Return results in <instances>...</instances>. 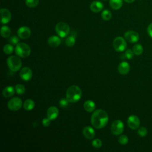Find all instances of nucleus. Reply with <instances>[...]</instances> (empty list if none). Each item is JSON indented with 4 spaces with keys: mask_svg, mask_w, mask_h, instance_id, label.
I'll list each match as a JSON object with an SVG mask.
<instances>
[{
    "mask_svg": "<svg viewBox=\"0 0 152 152\" xmlns=\"http://www.w3.org/2000/svg\"><path fill=\"white\" fill-rule=\"evenodd\" d=\"M15 52L19 57L26 58L30 55L31 53V49L30 46L25 43H18L16 45Z\"/></svg>",
    "mask_w": 152,
    "mask_h": 152,
    "instance_id": "nucleus-3",
    "label": "nucleus"
},
{
    "mask_svg": "<svg viewBox=\"0 0 152 152\" xmlns=\"http://www.w3.org/2000/svg\"><path fill=\"white\" fill-rule=\"evenodd\" d=\"M1 21L2 24H7L10 22L11 18V14L10 11L6 8H2L1 10Z\"/></svg>",
    "mask_w": 152,
    "mask_h": 152,
    "instance_id": "nucleus-13",
    "label": "nucleus"
},
{
    "mask_svg": "<svg viewBox=\"0 0 152 152\" xmlns=\"http://www.w3.org/2000/svg\"><path fill=\"white\" fill-rule=\"evenodd\" d=\"M92 145L96 148H100L102 145V142L100 139L96 138L92 141Z\"/></svg>",
    "mask_w": 152,
    "mask_h": 152,
    "instance_id": "nucleus-32",
    "label": "nucleus"
},
{
    "mask_svg": "<svg viewBox=\"0 0 152 152\" xmlns=\"http://www.w3.org/2000/svg\"><path fill=\"white\" fill-rule=\"evenodd\" d=\"M17 34L21 39H26L30 36L31 30L28 27L22 26L18 29Z\"/></svg>",
    "mask_w": 152,
    "mask_h": 152,
    "instance_id": "nucleus-12",
    "label": "nucleus"
},
{
    "mask_svg": "<svg viewBox=\"0 0 152 152\" xmlns=\"http://www.w3.org/2000/svg\"><path fill=\"white\" fill-rule=\"evenodd\" d=\"M15 90L18 94H23L26 91V88L23 84H17L15 86Z\"/></svg>",
    "mask_w": 152,
    "mask_h": 152,
    "instance_id": "nucleus-27",
    "label": "nucleus"
},
{
    "mask_svg": "<svg viewBox=\"0 0 152 152\" xmlns=\"http://www.w3.org/2000/svg\"><path fill=\"white\" fill-rule=\"evenodd\" d=\"M75 43V37L73 36H70L68 37L65 40V45L68 47H71L74 45Z\"/></svg>",
    "mask_w": 152,
    "mask_h": 152,
    "instance_id": "nucleus-25",
    "label": "nucleus"
},
{
    "mask_svg": "<svg viewBox=\"0 0 152 152\" xmlns=\"http://www.w3.org/2000/svg\"><path fill=\"white\" fill-rule=\"evenodd\" d=\"M96 104L94 102L88 100L84 103V109L88 112H91L95 110Z\"/></svg>",
    "mask_w": 152,
    "mask_h": 152,
    "instance_id": "nucleus-20",
    "label": "nucleus"
},
{
    "mask_svg": "<svg viewBox=\"0 0 152 152\" xmlns=\"http://www.w3.org/2000/svg\"><path fill=\"white\" fill-rule=\"evenodd\" d=\"M124 129V125L121 120L113 121L111 125V132L115 135H119L122 133Z\"/></svg>",
    "mask_w": 152,
    "mask_h": 152,
    "instance_id": "nucleus-8",
    "label": "nucleus"
},
{
    "mask_svg": "<svg viewBox=\"0 0 152 152\" xmlns=\"http://www.w3.org/2000/svg\"><path fill=\"white\" fill-rule=\"evenodd\" d=\"M124 37L126 40L129 43H136L139 40V34L137 32L132 30H129L125 32Z\"/></svg>",
    "mask_w": 152,
    "mask_h": 152,
    "instance_id": "nucleus-10",
    "label": "nucleus"
},
{
    "mask_svg": "<svg viewBox=\"0 0 152 152\" xmlns=\"http://www.w3.org/2000/svg\"><path fill=\"white\" fill-rule=\"evenodd\" d=\"M132 50L134 53V54L137 55H141L143 52V48L141 45L140 44H136L133 46Z\"/></svg>",
    "mask_w": 152,
    "mask_h": 152,
    "instance_id": "nucleus-24",
    "label": "nucleus"
},
{
    "mask_svg": "<svg viewBox=\"0 0 152 152\" xmlns=\"http://www.w3.org/2000/svg\"><path fill=\"white\" fill-rule=\"evenodd\" d=\"M68 102L66 98H62L59 101V105L61 107H65L68 105Z\"/></svg>",
    "mask_w": 152,
    "mask_h": 152,
    "instance_id": "nucleus-34",
    "label": "nucleus"
},
{
    "mask_svg": "<svg viewBox=\"0 0 152 152\" xmlns=\"http://www.w3.org/2000/svg\"><path fill=\"white\" fill-rule=\"evenodd\" d=\"M9 42L12 44V45H17L18 43L19 42V39L18 37L16 36H11L10 39H9Z\"/></svg>",
    "mask_w": 152,
    "mask_h": 152,
    "instance_id": "nucleus-35",
    "label": "nucleus"
},
{
    "mask_svg": "<svg viewBox=\"0 0 152 152\" xmlns=\"http://www.w3.org/2000/svg\"><path fill=\"white\" fill-rule=\"evenodd\" d=\"M118 142L122 145H125L128 142V138L125 135H121L118 138Z\"/></svg>",
    "mask_w": 152,
    "mask_h": 152,
    "instance_id": "nucleus-30",
    "label": "nucleus"
},
{
    "mask_svg": "<svg viewBox=\"0 0 152 152\" xmlns=\"http://www.w3.org/2000/svg\"><path fill=\"white\" fill-rule=\"evenodd\" d=\"M14 47L12 45L10 44H6L3 48V51L7 55H10L13 52Z\"/></svg>",
    "mask_w": 152,
    "mask_h": 152,
    "instance_id": "nucleus-28",
    "label": "nucleus"
},
{
    "mask_svg": "<svg viewBox=\"0 0 152 152\" xmlns=\"http://www.w3.org/2000/svg\"><path fill=\"white\" fill-rule=\"evenodd\" d=\"M59 110L55 106H50L47 110V117L52 120H55L58 116Z\"/></svg>",
    "mask_w": 152,
    "mask_h": 152,
    "instance_id": "nucleus-14",
    "label": "nucleus"
},
{
    "mask_svg": "<svg viewBox=\"0 0 152 152\" xmlns=\"http://www.w3.org/2000/svg\"><path fill=\"white\" fill-rule=\"evenodd\" d=\"M137 133L138 134V135H140V137H145V135H147V133H148V131H147V129L145 128V127H140V128H138V131H137Z\"/></svg>",
    "mask_w": 152,
    "mask_h": 152,
    "instance_id": "nucleus-31",
    "label": "nucleus"
},
{
    "mask_svg": "<svg viewBox=\"0 0 152 152\" xmlns=\"http://www.w3.org/2000/svg\"><path fill=\"white\" fill-rule=\"evenodd\" d=\"M128 126L132 129H137L139 128L140 125V121L138 116L135 115H131L128 117L127 120Z\"/></svg>",
    "mask_w": 152,
    "mask_h": 152,
    "instance_id": "nucleus-9",
    "label": "nucleus"
},
{
    "mask_svg": "<svg viewBox=\"0 0 152 152\" xmlns=\"http://www.w3.org/2000/svg\"><path fill=\"white\" fill-rule=\"evenodd\" d=\"M111 17H112V14L110 11L107 10H105L103 11L102 13V18L103 20L108 21L111 18Z\"/></svg>",
    "mask_w": 152,
    "mask_h": 152,
    "instance_id": "nucleus-26",
    "label": "nucleus"
},
{
    "mask_svg": "<svg viewBox=\"0 0 152 152\" xmlns=\"http://www.w3.org/2000/svg\"><path fill=\"white\" fill-rule=\"evenodd\" d=\"M15 93L14 88L12 86H7L2 90V95L4 97L8 98L12 97Z\"/></svg>",
    "mask_w": 152,
    "mask_h": 152,
    "instance_id": "nucleus-19",
    "label": "nucleus"
},
{
    "mask_svg": "<svg viewBox=\"0 0 152 152\" xmlns=\"http://www.w3.org/2000/svg\"><path fill=\"white\" fill-rule=\"evenodd\" d=\"M90 7L93 12H98L103 8V4L100 1H96L91 2Z\"/></svg>",
    "mask_w": 152,
    "mask_h": 152,
    "instance_id": "nucleus-18",
    "label": "nucleus"
},
{
    "mask_svg": "<svg viewBox=\"0 0 152 152\" xmlns=\"http://www.w3.org/2000/svg\"><path fill=\"white\" fill-rule=\"evenodd\" d=\"M126 42L125 40L120 36L116 37L113 42V47L117 52H122L126 48Z\"/></svg>",
    "mask_w": 152,
    "mask_h": 152,
    "instance_id": "nucleus-6",
    "label": "nucleus"
},
{
    "mask_svg": "<svg viewBox=\"0 0 152 152\" xmlns=\"http://www.w3.org/2000/svg\"><path fill=\"white\" fill-rule=\"evenodd\" d=\"M39 4V0H26V4L28 7H36Z\"/></svg>",
    "mask_w": 152,
    "mask_h": 152,
    "instance_id": "nucleus-29",
    "label": "nucleus"
},
{
    "mask_svg": "<svg viewBox=\"0 0 152 152\" xmlns=\"http://www.w3.org/2000/svg\"><path fill=\"white\" fill-rule=\"evenodd\" d=\"M50 121H51V120H50V119H49V118L47 117V118H44V119L42 120V124H43V125L44 126L47 127V126H49L50 125Z\"/></svg>",
    "mask_w": 152,
    "mask_h": 152,
    "instance_id": "nucleus-36",
    "label": "nucleus"
},
{
    "mask_svg": "<svg viewBox=\"0 0 152 152\" xmlns=\"http://www.w3.org/2000/svg\"><path fill=\"white\" fill-rule=\"evenodd\" d=\"M118 69L119 72L121 74L125 75L129 72L130 69V66L129 64L125 61H123L119 64L118 67Z\"/></svg>",
    "mask_w": 152,
    "mask_h": 152,
    "instance_id": "nucleus-16",
    "label": "nucleus"
},
{
    "mask_svg": "<svg viewBox=\"0 0 152 152\" xmlns=\"http://www.w3.org/2000/svg\"><path fill=\"white\" fill-rule=\"evenodd\" d=\"M35 106L34 102L31 99H27L23 103V107L26 110H32Z\"/></svg>",
    "mask_w": 152,
    "mask_h": 152,
    "instance_id": "nucleus-22",
    "label": "nucleus"
},
{
    "mask_svg": "<svg viewBox=\"0 0 152 152\" xmlns=\"http://www.w3.org/2000/svg\"><path fill=\"white\" fill-rule=\"evenodd\" d=\"M61 43V39L56 36H52L48 40V45L52 48H56L60 45Z\"/></svg>",
    "mask_w": 152,
    "mask_h": 152,
    "instance_id": "nucleus-17",
    "label": "nucleus"
},
{
    "mask_svg": "<svg viewBox=\"0 0 152 152\" xmlns=\"http://www.w3.org/2000/svg\"><path fill=\"white\" fill-rule=\"evenodd\" d=\"M55 31L59 37H65L69 34L70 28L66 23L59 22L55 26Z\"/></svg>",
    "mask_w": 152,
    "mask_h": 152,
    "instance_id": "nucleus-5",
    "label": "nucleus"
},
{
    "mask_svg": "<svg viewBox=\"0 0 152 152\" xmlns=\"http://www.w3.org/2000/svg\"><path fill=\"white\" fill-rule=\"evenodd\" d=\"M104 1H106V0H104Z\"/></svg>",
    "mask_w": 152,
    "mask_h": 152,
    "instance_id": "nucleus-39",
    "label": "nucleus"
},
{
    "mask_svg": "<svg viewBox=\"0 0 152 152\" xmlns=\"http://www.w3.org/2000/svg\"><path fill=\"white\" fill-rule=\"evenodd\" d=\"M20 76L23 80L26 81H29L33 76L32 71L29 67H23L20 71Z\"/></svg>",
    "mask_w": 152,
    "mask_h": 152,
    "instance_id": "nucleus-11",
    "label": "nucleus"
},
{
    "mask_svg": "<svg viewBox=\"0 0 152 152\" xmlns=\"http://www.w3.org/2000/svg\"><path fill=\"white\" fill-rule=\"evenodd\" d=\"M11 34V29L9 27L7 26H4L1 28V36L7 38L10 36Z\"/></svg>",
    "mask_w": 152,
    "mask_h": 152,
    "instance_id": "nucleus-23",
    "label": "nucleus"
},
{
    "mask_svg": "<svg viewBox=\"0 0 152 152\" xmlns=\"http://www.w3.org/2000/svg\"><path fill=\"white\" fill-rule=\"evenodd\" d=\"M147 33L148 35L152 38V23H150L147 27Z\"/></svg>",
    "mask_w": 152,
    "mask_h": 152,
    "instance_id": "nucleus-37",
    "label": "nucleus"
},
{
    "mask_svg": "<svg viewBox=\"0 0 152 152\" xmlns=\"http://www.w3.org/2000/svg\"><path fill=\"white\" fill-rule=\"evenodd\" d=\"M109 5L112 9L119 10L123 5V0H109Z\"/></svg>",
    "mask_w": 152,
    "mask_h": 152,
    "instance_id": "nucleus-21",
    "label": "nucleus"
},
{
    "mask_svg": "<svg viewBox=\"0 0 152 152\" xmlns=\"http://www.w3.org/2000/svg\"><path fill=\"white\" fill-rule=\"evenodd\" d=\"M126 2H127V3H132V2H133L134 1H135V0H124Z\"/></svg>",
    "mask_w": 152,
    "mask_h": 152,
    "instance_id": "nucleus-38",
    "label": "nucleus"
},
{
    "mask_svg": "<svg viewBox=\"0 0 152 152\" xmlns=\"http://www.w3.org/2000/svg\"><path fill=\"white\" fill-rule=\"evenodd\" d=\"M108 121V115L103 109L96 110L91 117V125L96 129H101L107 125Z\"/></svg>",
    "mask_w": 152,
    "mask_h": 152,
    "instance_id": "nucleus-1",
    "label": "nucleus"
},
{
    "mask_svg": "<svg viewBox=\"0 0 152 152\" xmlns=\"http://www.w3.org/2000/svg\"><path fill=\"white\" fill-rule=\"evenodd\" d=\"M83 134L86 138L91 140L93 139L95 136V131L92 127L87 126L83 128Z\"/></svg>",
    "mask_w": 152,
    "mask_h": 152,
    "instance_id": "nucleus-15",
    "label": "nucleus"
},
{
    "mask_svg": "<svg viewBox=\"0 0 152 152\" xmlns=\"http://www.w3.org/2000/svg\"><path fill=\"white\" fill-rule=\"evenodd\" d=\"M23 102L21 99L18 97H15L10 99L7 104L8 108L11 111H17L21 107Z\"/></svg>",
    "mask_w": 152,
    "mask_h": 152,
    "instance_id": "nucleus-7",
    "label": "nucleus"
},
{
    "mask_svg": "<svg viewBox=\"0 0 152 152\" xmlns=\"http://www.w3.org/2000/svg\"><path fill=\"white\" fill-rule=\"evenodd\" d=\"M7 62L8 68L12 72L18 71L22 65L20 58L14 55L8 57L7 60Z\"/></svg>",
    "mask_w": 152,
    "mask_h": 152,
    "instance_id": "nucleus-4",
    "label": "nucleus"
},
{
    "mask_svg": "<svg viewBox=\"0 0 152 152\" xmlns=\"http://www.w3.org/2000/svg\"><path fill=\"white\" fill-rule=\"evenodd\" d=\"M82 92L80 88L75 85L68 87L66 92V98L69 102L75 103L81 97Z\"/></svg>",
    "mask_w": 152,
    "mask_h": 152,
    "instance_id": "nucleus-2",
    "label": "nucleus"
},
{
    "mask_svg": "<svg viewBox=\"0 0 152 152\" xmlns=\"http://www.w3.org/2000/svg\"><path fill=\"white\" fill-rule=\"evenodd\" d=\"M134 53L133 50L128 49L125 51L124 56L126 58H127L128 59H131L134 57Z\"/></svg>",
    "mask_w": 152,
    "mask_h": 152,
    "instance_id": "nucleus-33",
    "label": "nucleus"
}]
</instances>
